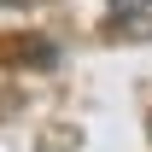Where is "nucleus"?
Here are the masks:
<instances>
[{
    "instance_id": "obj_1",
    "label": "nucleus",
    "mask_w": 152,
    "mask_h": 152,
    "mask_svg": "<svg viewBox=\"0 0 152 152\" xmlns=\"http://www.w3.org/2000/svg\"><path fill=\"white\" fill-rule=\"evenodd\" d=\"M105 29L117 41H152V0H105Z\"/></svg>"
},
{
    "instance_id": "obj_2",
    "label": "nucleus",
    "mask_w": 152,
    "mask_h": 152,
    "mask_svg": "<svg viewBox=\"0 0 152 152\" xmlns=\"http://www.w3.org/2000/svg\"><path fill=\"white\" fill-rule=\"evenodd\" d=\"M0 53L6 58H18V64H53V41H41V35H23V41H0Z\"/></svg>"
},
{
    "instance_id": "obj_3",
    "label": "nucleus",
    "mask_w": 152,
    "mask_h": 152,
    "mask_svg": "<svg viewBox=\"0 0 152 152\" xmlns=\"http://www.w3.org/2000/svg\"><path fill=\"white\" fill-rule=\"evenodd\" d=\"M0 6H41V0H0Z\"/></svg>"
},
{
    "instance_id": "obj_4",
    "label": "nucleus",
    "mask_w": 152,
    "mask_h": 152,
    "mask_svg": "<svg viewBox=\"0 0 152 152\" xmlns=\"http://www.w3.org/2000/svg\"><path fill=\"white\" fill-rule=\"evenodd\" d=\"M146 134H152V123H146Z\"/></svg>"
}]
</instances>
